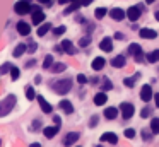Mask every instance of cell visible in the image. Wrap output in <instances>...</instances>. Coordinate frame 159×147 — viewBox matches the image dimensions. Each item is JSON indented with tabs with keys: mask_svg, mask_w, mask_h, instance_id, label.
<instances>
[{
	"mask_svg": "<svg viewBox=\"0 0 159 147\" xmlns=\"http://www.w3.org/2000/svg\"><path fill=\"white\" fill-rule=\"evenodd\" d=\"M39 3H41V5H46V7H52L53 5V2H55V0H38Z\"/></svg>",
	"mask_w": 159,
	"mask_h": 147,
	"instance_id": "b9f144b4",
	"label": "cell"
},
{
	"mask_svg": "<svg viewBox=\"0 0 159 147\" xmlns=\"http://www.w3.org/2000/svg\"><path fill=\"white\" fill-rule=\"evenodd\" d=\"M11 67H12L11 63H5V65H2V68H0V72H2V74H5V72H11Z\"/></svg>",
	"mask_w": 159,
	"mask_h": 147,
	"instance_id": "60d3db41",
	"label": "cell"
},
{
	"mask_svg": "<svg viewBox=\"0 0 159 147\" xmlns=\"http://www.w3.org/2000/svg\"><path fill=\"white\" fill-rule=\"evenodd\" d=\"M108 10L104 9V7H99V9H96V12H94V16H96V19H103L104 16H106Z\"/></svg>",
	"mask_w": 159,
	"mask_h": 147,
	"instance_id": "f546056e",
	"label": "cell"
},
{
	"mask_svg": "<svg viewBox=\"0 0 159 147\" xmlns=\"http://www.w3.org/2000/svg\"><path fill=\"white\" fill-rule=\"evenodd\" d=\"M110 89H113V84H111L108 79H104L103 80V91H110Z\"/></svg>",
	"mask_w": 159,
	"mask_h": 147,
	"instance_id": "836d02e7",
	"label": "cell"
},
{
	"mask_svg": "<svg viewBox=\"0 0 159 147\" xmlns=\"http://www.w3.org/2000/svg\"><path fill=\"white\" fill-rule=\"evenodd\" d=\"M89 43H91V38H82V39L79 41V44H80V46H87Z\"/></svg>",
	"mask_w": 159,
	"mask_h": 147,
	"instance_id": "7bdbcfd3",
	"label": "cell"
},
{
	"mask_svg": "<svg viewBox=\"0 0 159 147\" xmlns=\"http://www.w3.org/2000/svg\"><path fill=\"white\" fill-rule=\"evenodd\" d=\"M106 101H108V96L104 92H99V94L94 96V104H98V106H103Z\"/></svg>",
	"mask_w": 159,
	"mask_h": 147,
	"instance_id": "d6986e66",
	"label": "cell"
},
{
	"mask_svg": "<svg viewBox=\"0 0 159 147\" xmlns=\"http://www.w3.org/2000/svg\"><path fill=\"white\" fill-rule=\"evenodd\" d=\"M151 98H152V87L151 85H144L140 89V99L147 103V101H151Z\"/></svg>",
	"mask_w": 159,
	"mask_h": 147,
	"instance_id": "52a82bcc",
	"label": "cell"
},
{
	"mask_svg": "<svg viewBox=\"0 0 159 147\" xmlns=\"http://www.w3.org/2000/svg\"><path fill=\"white\" fill-rule=\"evenodd\" d=\"M26 98H28L29 101H31V99H34V98H36L34 87H31V85H29V87H26Z\"/></svg>",
	"mask_w": 159,
	"mask_h": 147,
	"instance_id": "f1b7e54d",
	"label": "cell"
},
{
	"mask_svg": "<svg viewBox=\"0 0 159 147\" xmlns=\"http://www.w3.org/2000/svg\"><path fill=\"white\" fill-rule=\"evenodd\" d=\"M145 2H147V3H152V2H156V0H145Z\"/></svg>",
	"mask_w": 159,
	"mask_h": 147,
	"instance_id": "11a10c76",
	"label": "cell"
},
{
	"mask_svg": "<svg viewBox=\"0 0 159 147\" xmlns=\"http://www.w3.org/2000/svg\"><path fill=\"white\" fill-rule=\"evenodd\" d=\"M16 101H17V98H16L14 94H9L4 101H0V116L9 115V113L12 111V108L16 106Z\"/></svg>",
	"mask_w": 159,
	"mask_h": 147,
	"instance_id": "6da1fadb",
	"label": "cell"
},
{
	"mask_svg": "<svg viewBox=\"0 0 159 147\" xmlns=\"http://www.w3.org/2000/svg\"><path fill=\"white\" fill-rule=\"evenodd\" d=\"M17 33L22 34V36H28L29 33H31V26H29L28 22H17Z\"/></svg>",
	"mask_w": 159,
	"mask_h": 147,
	"instance_id": "7c38bea8",
	"label": "cell"
},
{
	"mask_svg": "<svg viewBox=\"0 0 159 147\" xmlns=\"http://www.w3.org/2000/svg\"><path fill=\"white\" fill-rule=\"evenodd\" d=\"M140 51H142V48L139 46L137 43H132L130 46H128V53H130V55H134V57H135V55H139Z\"/></svg>",
	"mask_w": 159,
	"mask_h": 147,
	"instance_id": "d4e9b609",
	"label": "cell"
},
{
	"mask_svg": "<svg viewBox=\"0 0 159 147\" xmlns=\"http://www.w3.org/2000/svg\"><path fill=\"white\" fill-rule=\"evenodd\" d=\"M115 38H116V39H123V34H120V33H116V34H115Z\"/></svg>",
	"mask_w": 159,
	"mask_h": 147,
	"instance_id": "f907efd6",
	"label": "cell"
},
{
	"mask_svg": "<svg viewBox=\"0 0 159 147\" xmlns=\"http://www.w3.org/2000/svg\"><path fill=\"white\" fill-rule=\"evenodd\" d=\"M79 7H82L80 5V0H72V2H70V7H67V9L63 10V14H72V12H75Z\"/></svg>",
	"mask_w": 159,
	"mask_h": 147,
	"instance_id": "ac0fdd59",
	"label": "cell"
},
{
	"mask_svg": "<svg viewBox=\"0 0 159 147\" xmlns=\"http://www.w3.org/2000/svg\"><path fill=\"white\" fill-rule=\"evenodd\" d=\"M52 63H53V57H52V55H46V57H45V62H43V68L52 67Z\"/></svg>",
	"mask_w": 159,
	"mask_h": 147,
	"instance_id": "4dcf8cb0",
	"label": "cell"
},
{
	"mask_svg": "<svg viewBox=\"0 0 159 147\" xmlns=\"http://www.w3.org/2000/svg\"><path fill=\"white\" fill-rule=\"evenodd\" d=\"M93 0H80V5H91Z\"/></svg>",
	"mask_w": 159,
	"mask_h": 147,
	"instance_id": "7dc6e473",
	"label": "cell"
},
{
	"mask_svg": "<svg viewBox=\"0 0 159 147\" xmlns=\"http://www.w3.org/2000/svg\"><path fill=\"white\" fill-rule=\"evenodd\" d=\"M77 82H79V84H86L87 77H86V75H82V74H79V75H77Z\"/></svg>",
	"mask_w": 159,
	"mask_h": 147,
	"instance_id": "f35d334b",
	"label": "cell"
},
{
	"mask_svg": "<svg viewBox=\"0 0 159 147\" xmlns=\"http://www.w3.org/2000/svg\"><path fill=\"white\" fill-rule=\"evenodd\" d=\"M120 111H121V116H123L125 120L132 118V115H134V104H130V103H121Z\"/></svg>",
	"mask_w": 159,
	"mask_h": 147,
	"instance_id": "8992f818",
	"label": "cell"
},
{
	"mask_svg": "<svg viewBox=\"0 0 159 147\" xmlns=\"http://www.w3.org/2000/svg\"><path fill=\"white\" fill-rule=\"evenodd\" d=\"M62 50L65 51V53H69V55H74L75 53V48H74V44H72V41L70 39H65V41H62Z\"/></svg>",
	"mask_w": 159,
	"mask_h": 147,
	"instance_id": "5bb4252c",
	"label": "cell"
},
{
	"mask_svg": "<svg viewBox=\"0 0 159 147\" xmlns=\"http://www.w3.org/2000/svg\"><path fill=\"white\" fill-rule=\"evenodd\" d=\"M69 2H72V0H58V3H62V5L63 3H69Z\"/></svg>",
	"mask_w": 159,
	"mask_h": 147,
	"instance_id": "816d5d0a",
	"label": "cell"
},
{
	"mask_svg": "<svg viewBox=\"0 0 159 147\" xmlns=\"http://www.w3.org/2000/svg\"><path fill=\"white\" fill-rule=\"evenodd\" d=\"M142 10H144V7H142V5H132L130 9L127 10V17L132 21V22H135V21H139Z\"/></svg>",
	"mask_w": 159,
	"mask_h": 147,
	"instance_id": "277c9868",
	"label": "cell"
},
{
	"mask_svg": "<svg viewBox=\"0 0 159 147\" xmlns=\"http://www.w3.org/2000/svg\"><path fill=\"white\" fill-rule=\"evenodd\" d=\"M31 10H33V24H41L43 19H45V14L39 9V5H31Z\"/></svg>",
	"mask_w": 159,
	"mask_h": 147,
	"instance_id": "5b68a950",
	"label": "cell"
},
{
	"mask_svg": "<svg viewBox=\"0 0 159 147\" xmlns=\"http://www.w3.org/2000/svg\"><path fill=\"white\" fill-rule=\"evenodd\" d=\"M154 17H156V21H157V22H159V10H157V12H156V16H154Z\"/></svg>",
	"mask_w": 159,
	"mask_h": 147,
	"instance_id": "db71d44e",
	"label": "cell"
},
{
	"mask_svg": "<svg viewBox=\"0 0 159 147\" xmlns=\"http://www.w3.org/2000/svg\"><path fill=\"white\" fill-rule=\"evenodd\" d=\"M98 122H99V118H98V115H94L93 118H91V122H89L91 128H93V126H96V125H98Z\"/></svg>",
	"mask_w": 159,
	"mask_h": 147,
	"instance_id": "ab89813d",
	"label": "cell"
},
{
	"mask_svg": "<svg viewBox=\"0 0 159 147\" xmlns=\"http://www.w3.org/2000/svg\"><path fill=\"white\" fill-rule=\"evenodd\" d=\"M33 65H34V60H29V62H26V67H33Z\"/></svg>",
	"mask_w": 159,
	"mask_h": 147,
	"instance_id": "681fc988",
	"label": "cell"
},
{
	"mask_svg": "<svg viewBox=\"0 0 159 147\" xmlns=\"http://www.w3.org/2000/svg\"><path fill=\"white\" fill-rule=\"evenodd\" d=\"M140 38H144V39H154V38H157V33H156L154 29H147V27H144V29H140Z\"/></svg>",
	"mask_w": 159,
	"mask_h": 147,
	"instance_id": "9c48e42d",
	"label": "cell"
},
{
	"mask_svg": "<svg viewBox=\"0 0 159 147\" xmlns=\"http://www.w3.org/2000/svg\"><path fill=\"white\" fill-rule=\"evenodd\" d=\"M99 48L103 51H111L113 50V41H111V38H103L99 43Z\"/></svg>",
	"mask_w": 159,
	"mask_h": 147,
	"instance_id": "4fadbf2b",
	"label": "cell"
},
{
	"mask_svg": "<svg viewBox=\"0 0 159 147\" xmlns=\"http://www.w3.org/2000/svg\"><path fill=\"white\" fill-rule=\"evenodd\" d=\"M52 70L55 72V74H57V72H63V70H65V65H63V63H55Z\"/></svg>",
	"mask_w": 159,
	"mask_h": 147,
	"instance_id": "d6a6232c",
	"label": "cell"
},
{
	"mask_svg": "<svg viewBox=\"0 0 159 147\" xmlns=\"http://www.w3.org/2000/svg\"><path fill=\"white\" fill-rule=\"evenodd\" d=\"M50 29H52V24H50V22H45L43 26H39V29H38V36H45V34L48 33Z\"/></svg>",
	"mask_w": 159,
	"mask_h": 147,
	"instance_id": "cb8c5ba5",
	"label": "cell"
},
{
	"mask_svg": "<svg viewBox=\"0 0 159 147\" xmlns=\"http://www.w3.org/2000/svg\"><path fill=\"white\" fill-rule=\"evenodd\" d=\"M101 142H110V144H116L118 142V135L113 132H106L101 135Z\"/></svg>",
	"mask_w": 159,
	"mask_h": 147,
	"instance_id": "ba28073f",
	"label": "cell"
},
{
	"mask_svg": "<svg viewBox=\"0 0 159 147\" xmlns=\"http://www.w3.org/2000/svg\"><path fill=\"white\" fill-rule=\"evenodd\" d=\"M144 58H145V55L142 53V51L139 55H135V62H139V63H140V62H144Z\"/></svg>",
	"mask_w": 159,
	"mask_h": 147,
	"instance_id": "ee69618b",
	"label": "cell"
},
{
	"mask_svg": "<svg viewBox=\"0 0 159 147\" xmlns=\"http://www.w3.org/2000/svg\"><path fill=\"white\" fill-rule=\"evenodd\" d=\"M77 140H79V133L77 132H70L65 135V139H63V144L65 145H72V144H75Z\"/></svg>",
	"mask_w": 159,
	"mask_h": 147,
	"instance_id": "30bf717a",
	"label": "cell"
},
{
	"mask_svg": "<svg viewBox=\"0 0 159 147\" xmlns=\"http://www.w3.org/2000/svg\"><path fill=\"white\" fill-rule=\"evenodd\" d=\"M125 57H121V55H118V57H115L113 60H111V65H113L115 68H121V67H125Z\"/></svg>",
	"mask_w": 159,
	"mask_h": 147,
	"instance_id": "e0dca14e",
	"label": "cell"
},
{
	"mask_svg": "<svg viewBox=\"0 0 159 147\" xmlns=\"http://www.w3.org/2000/svg\"><path fill=\"white\" fill-rule=\"evenodd\" d=\"M147 62H151V63H156V62H159V50L151 51V53L147 55Z\"/></svg>",
	"mask_w": 159,
	"mask_h": 147,
	"instance_id": "603a6c76",
	"label": "cell"
},
{
	"mask_svg": "<svg viewBox=\"0 0 159 147\" xmlns=\"http://www.w3.org/2000/svg\"><path fill=\"white\" fill-rule=\"evenodd\" d=\"M151 132L152 133H159V118H152V122H151Z\"/></svg>",
	"mask_w": 159,
	"mask_h": 147,
	"instance_id": "484cf974",
	"label": "cell"
},
{
	"mask_svg": "<svg viewBox=\"0 0 159 147\" xmlns=\"http://www.w3.org/2000/svg\"><path fill=\"white\" fill-rule=\"evenodd\" d=\"M29 147H41V144H38V142H34V144H31Z\"/></svg>",
	"mask_w": 159,
	"mask_h": 147,
	"instance_id": "f5cc1de1",
	"label": "cell"
},
{
	"mask_svg": "<svg viewBox=\"0 0 159 147\" xmlns=\"http://www.w3.org/2000/svg\"><path fill=\"white\" fill-rule=\"evenodd\" d=\"M53 89H55L57 94H67L72 89V80L70 79H62V80H58L53 85Z\"/></svg>",
	"mask_w": 159,
	"mask_h": 147,
	"instance_id": "7a4b0ae2",
	"label": "cell"
},
{
	"mask_svg": "<svg viewBox=\"0 0 159 147\" xmlns=\"http://www.w3.org/2000/svg\"><path fill=\"white\" fill-rule=\"evenodd\" d=\"M60 108L63 109V111L67 113V115H72L74 113V106L70 101H67V99H63V101H60Z\"/></svg>",
	"mask_w": 159,
	"mask_h": 147,
	"instance_id": "2e32d148",
	"label": "cell"
},
{
	"mask_svg": "<svg viewBox=\"0 0 159 147\" xmlns=\"http://www.w3.org/2000/svg\"><path fill=\"white\" fill-rule=\"evenodd\" d=\"M65 31H67L65 26H58V27H55V29H53V34H55V36H62Z\"/></svg>",
	"mask_w": 159,
	"mask_h": 147,
	"instance_id": "1f68e13d",
	"label": "cell"
},
{
	"mask_svg": "<svg viewBox=\"0 0 159 147\" xmlns=\"http://www.w3.org/2000/svg\"><path fill=\"white\" fill-rule=\"evenodd\" d=\"M125 137H127V139H134V137H135V130L134 128H127V130H125Z\"/></svg>",
	"mask_w": 159,
	"mask_h": 147,
	"instance_id": "d590c367",
	"label": "cell"
},
{
	"mask_svg": "<svg viewBox=\"0 0 159 147\" xmlns=\"http://www.w3.org/2000/svg\"><path fill=\"white\" fill-rule=\"evenodd\" d=\"M152 135H154L152 132H145V128L142 130V139H144V140H151V137H152Z\"/></svg>",
	"mask_w": 159,
	"mask_h": 147,
	"instance_id": "74e56055",
	"label": "cell"
},
{
	"mask_svg": "<svg viewBox=\"0 0 159 147\" xmlns=\"http://www.w3.org/2000/svg\"><path fill=\"white\" fill-rule=\"evenodd\" d=\"M140 116H142V118H147V116H151V108H147V106H145V108H142Z\"/></svg>",
	"mask_w": 159,
	"mask_h": 147,
	"instance_id": "e575fe53",
	"label": "cell"
},
{
	"mask_svg": "<svg viewBox=\"0 0 159 147\" xmlns=\"http://www.w3.org/2000/svg\"><path fill=\"white\" fill-rule=\"evenodd\" d=\"M14 9L19 16H24V14H28L29 10H31V0H19Z\"/></svg>",
	"mask_w": 159,
	"mask_h": 147,
	"instance_id": "3957f363",
	"label": "cell"
},
{
	"mask_svg": "<svg viewBox=\"0 0 159 147\" xmlns=\"http://www.w3.org/2000/svg\"><path fill=\"white\" fill-rule=\"evenodd\" d=\"M36 48H38V44H36V43H29V44H26V50H29V53H34Z\"/></svg>",
	"mask_w": 159,
	"mask_h": 147,
	"instance_id": "8d00e7d4",
	"label": "cell"
},
{
	"mask_svg": "<svg viewBox=\"0 0 159 147\" xmlns=\"http://www.w3.org/2000/svg\"><path fill=\"white\" fill-rule=\"evenodd\" d=\"M11 77H12V80H17L21 77V70L17 67H11Z\"/></svg>",
	"mask_w": 159,
	"mask_h": 147,
	"instance_id": "83f0119b",
	"label": "cell"
},
{
	"mask_svg": "<svg viewBox=\"0 0 159 147\" xmlns=\"http://www.w3.org/2000/svg\"><path fill=\"white\" fill-rule=\"evenodd\" d=\"M43 132H45V137H46V139H53V137L57 135V132H58V126H46Z\"/></svg>",
	"mask_w": 159,
	"mask_h": 147,
	"instance_id": "44dd1931",
	"label": "cell"
},
{
	"mask_svg": "<svg viewBox=\"0 0 159 147\" xmlns=\"http://www.w3.org/2000/svg\"><path fill=\"white\" fill-rule=\"evenodd\" d=\"M38 101H39V106H41V109L43 111L46 113V115H50V113L53 111V108H52V104H50L48 101H46L45 98H43V96H38Z\"/></svg>",
	"mask_w": 159,
	"mask_h": 147,
	"instance_id": "8fae6325",
	"label": "cell"
},
{
	"mask_svg": "<svg viewBox=\"0 0 159 147\" xmlns=\"http://www.w3.org/2000/svg\"><path fill=\"white\" fill-rule=\"evenodd\" d=\"M26 51V44H22V43H19L17 46H16V50H14V57H21L22 53Z\"/></svg>",
	"mask_w": 159,
	"mask_h": 147,
	"instance_id": "4316f807",
	"label": "cell"
},
{
	"mask_svg": "<svg viewBox=\"0 0 159 147\" xmlns=\"http://www.w3.org/2000/svg\"><path fill=\"white\" fill-rule=\"evenodd\" d=\"M116 115H118V109L116 108H106V109H104V116H106L108 120L116 118Z\"/></svg>",
	"mask_w": 159,
	"mask_h": 147,
	"instance_id": "7402d4cb",
	"label": "cell"
},
{
	"mask_svg": "<svg viewBox=\"0 0 159 147\" xmlns=\"http://www.w3.org/2000/svg\"><path fill=\"white\" fill-rule=\"evenodd\" d=\"M123 84H125V85H128V87H132V85L135 84V79H125Z\"/></svg>",
	"mask_w": 159,
	"mask_h": 147,
	"instance_id": "f6af8a7d",
	"label": "cell"
},
{
	"mask_svg": "<svg viewBox=\"0 0 159 147\" xmlns=\"http://www.w3.org/2000/svg\"><path fill=\"white\" fill-rule=\"evenodd\" d=\"M53 122H55V125H57V126H60L62 120H60V116H53Z\"/></svg>",
	"mask_w": 159,
	"mask_h": 147,
	"instance_id": "bcb514c9",
	"label": "cell"
},
{
	"mask_svg": "<svg viewBox=\"0 0 159 147\" xmlns=\"http://www.w3.org/2000/svg\"><path fill=\"white\" fill-rule=\"evenodd\" d=\"M104 63H106V62H104L103 57H96L93 60V68H94V70H101V68L104 67Z\"/></svg>",
	"mask_w": 159,
	"mask_h": 147,
	"instance_id": "ffe728a7",
	"label": "cell"
},
{
	"mask_svg": "<svg viewBox=\"0 0 159 147\" xmlns=\"http://www.w3.org/2000/svg\"><path fill=\"white\" fill-rule=\"evenodd\" d=\"M154 101H156V106H157V108H159V92H157V94L154 96Z\"/></svg>",
	"mask_w": 159,
	"mask_h": 147,
	"instance_id": "c3c4849f",
	"label": "cell"
},
{
	"mask_svg": "<svg viewBox=\"0 0 159 147\" xmlns=\"http://www.w3.org/2000/svg\"><path fill=\"white\" fill-rule=\"evenodd\" d=\"M110 16H111V19H115V21H123L125 19V12L121 9H111Z\"/></svg>",
	"mask_w": 159,
	"mask_h": 147,
	"instance_id": "9a60e30c",
	"label": "cell"
}]
</instances>
